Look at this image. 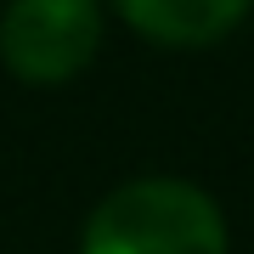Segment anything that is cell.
<instances>
[{
    "mask_svg": "<svg viewBox=\"0 0 254 254\" xmlns=\"http://www.w3.org/2000/svg\"><path fill=\"white\" fill-rule=\"evenodd\" d=\"M102 46L96 0H11L0 17V63L23 85H68Z\"/></svg>",
    "mask_w": 254,
    "mask_h": 254,
    "instance_id": "obj_2",
    "label": "cell"
},
{
    "mask_svg": "<svg viewBox=\"0 0 254 254\" xmlns=\"http://www.w3.org/2000/svg\"><path fill=\"white\" fill-rule=\"evenodd\" d=\"M113 6L153 46H215L249 17L254 0H113Z\"/></svg>",
    "mask_w": 254,
    "mask_h": 254,
    "instance_id": "obj_3",
    "label": "cell"
},
{
    "mask_svg": "<svg viewBox=\"0 0 254 254\" xmlns=\"http://www.w3.org/2000/svg\"><path fill=\"white\" fill-rule=\"evenodd\" d=\"M79 254H226V220L203 187L141 175L91 209Z\"/></svg>",
    "mask_w": 254,
    "mask_h": 254,
    "instance_id": "obj_1",
    "label": "cell"
}]
</instances>
